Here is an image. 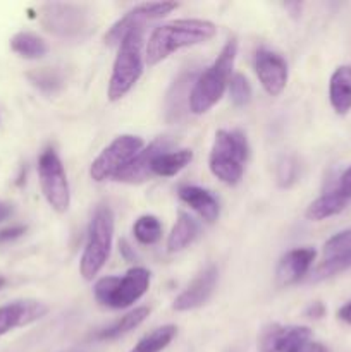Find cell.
Here are the masks:
<instances>
[{
	"mask_svg": "<svg viewBox=\"0 0 351 352\" xmlns=\"http://www.w3.org/2000/svg\"><path fill=\"white\" fill-rule=\"evenodd\" d=\"M298 175V165L292 157H282L277 164V184L281 188H289L295 184Z\"/></svg>",
	"mask_w": 351,
	"mask_h": 352,
	"instance_id": "cell-29",
	"label": "cell"
},
{
	"mask_svg": "<svg viewBox=\"0 0 351 352\" xmlns=\"http://www.w3.org/2000/svg\"><path fill=\"white\" fill-rule=\"evenodd\" d=\"M178 195L182 203H186L193 212L198 213L200 219L205 220L206 223L217 222L220 215V205L212 192L200 186H182L179 188Z\"/></svg>",
	"mask_w": 351,
	"mask_h": 352,
	"instance_id": "cell-17",
	"label": "cell"
},
{
	"mask_svg": "<svg viewBox=\"0 0 351 352\" xmlns=\"http://www.w3.org/2000/svg\"><path fill=\"white\" fill-rule=\"evenodd\" d=\"M31 81L34 82L36 86H40L41 89H55L61 86V78H58L55 72L48 71V69H43V71H38L34 74H30Z\"/></svg>",
	"mask_w": 351,
	"mask_h": 352,
	"instance_id": "cell-30",
	"label": "cell"
},
{
	"mask_svg": "<svg viewBox=\"0 0 351 352\" xmlns=\"http://www.w3.org/2000/svg\"><path fill=\"white\" fill-rule=\"evenodd\" d=\"M248 157H250V144L241 131L219 129L210 150V172L224 184L236 186L243 179Z\"/></svg>",
	"mask_w": 351,
	"mask_h": 352,
	"instance_id": "cell-4",
	"label": "cell"
},
{
	"mask_svg": "<svg viewBox=\"0 0 351 352\" xmlns=\"http://www.w3.org/2000/svg\"><path fill=\"white\" fill-rule=\"evenodd\" d=\"M148 315H150V309H148L147 306H140V308H134L133 311L126 313L123 318L117 320V322L114 323V325H110L109 329L102 330V332H100L96 337H98V339H102V340L119 339V337L129 333L131 330L138 329V327H140L141 323H143L145 320L148 318Z\"/></svg>",
	"mask_w": 351,
	"mask_h": 352,
	"instance_id": "cell-23",
	"label": "cell"
},
{
	"mask_svg": "<svg viewBox=\"0 0 351 352\" xmlns=\"http://www.w3.org/2000/svg\"><path fill=\"white\" fill-rule=\"evenodd\" d=\"M133 236L143 246L157 244L162 237V223L155 215H141L133 226Z\"/></svg>",
	"mask_w": 351,
	"mask_h": 352,
	"instance_id": "cell-25",
	"label": "cell"
},
{
	"mask_svg": "<svg viewBox=\"0 0 351 352\" xmlns=\"http://www.w3.org/2000/svg\"><path fill=\"white\" fill-rule=\"evenodd\" d=\"M229 96L234 107H246L251 100V85L241 72H234L229 79Z\"/></svg>",
	"mask_w": 351,
	"mask_h": 352,
	"instance_id": "cell-27",
	"label": "cell"
},
{
	"mask_svg": "<svg viewBox=\"0 0 351 352\" xmlns=\"http://www.w3.org/2000/svg\"><path fill=\"white\" fill-rule=\"evenodd\" d=\"M350 268H351V251L350 253L323 258V261H320V263L315 267L310 280L312 282L327 280V278L334 277V275L337 274H343V272L350 270Z\"/></svg>",
	"mask_w": 351,
	"mask_h": 352,
	"instance_id": "cell-26",
	"label": "cell"
},
{
	"mask_svg": "<svg viewBox=\"0 0 351 352\" xmlns=\"http://www.w3.org/2000/svg\"><path fill=\"white\" fill-rule=\"evenodd\" d=\"M172 146V141L167 136H160L151 141L150 144H145L143 150L131 160V164L117 175L114 181L127 182V184H141L153 177L151 174V164L155 158L164 151H169Z\"/></svg>",
	"mask_w": 351,
	"mask_h": 352,
	"instance_id": "cell-13",
	"label": "cell"
},
{
	"mask_svg": "<svg viewBox=\"0 0 351 352\" xmlns=\"http://www.w3.org/2000/svg\"><path fill=\"white\" fill-rule=\"evenodd\" d=\"M337 191L341 195L346 196L348 199H351V167H348L346 170L343 172V175L339 177V182H337Z\"/></svg>",
	"mask_w": 351,
	"mask_h": 352,
	"instance_id": "cell-31",
	"label": "cell"
},
{
	"mask_svg": "<svg viewBox=\"0 0 351 352\" xmlns=\"http://www.w3.org/2000/svg\"><path fill=\"white\" fill-rule=\"evenodd\" d=\"M143 43L145 26L131 30L119 43L109 79V88H107V96L110 102H119L140 81L145 71Z\"/></svg>",
	"mask_w": 351,
	"mask_h": 352,
	"instance_id": "cell-3",
	"label": "cell"
},
{
	"mask_svg": "<svg viewBox=\"0 0 351 352\" xmlns=\"http://www.w3.org/2000/svg\"><path fill=\"white\" fill-rule=\"evenodd\" d=\"M10 48L24 58H41L48 52L47 41L31 31H17L10 38Z\"/></svg>",
	"mask_w": 351,
	"mask_h": 352,
	"instance_id": "cell-22",
	"label": "cell"
},
{
	"mask_svg": "<svg viewBox=\"0 0 351 352\" xmlns=\"http://www.w3.org/2000/svg\"><path fill=\"white\" fill-rule=\"evenodd\" d=\"M41 23L45 30L64 38L81 36L89 30L88 12L78 3H45L41 7Z\"/></svg>",
	"mask_w": 351,
	"mask_h": 352,
	"instance_id": "cell-8",
	"label": "cell"
},
{
	"mask_svg": "<svg viewBox=\"0 0 351 352\" xmlns=\"http://www.w3.org/2000/svg\"><path fill=\"white\" fill-rule=\"evenodd\" d=\"M143 148L145 141L140 136L133 134L117 136L89 165V177L95 182L116 179Z\"/></svg>",
	"mask_w": 351,
	"mask_h": 352,
	"instance_id": "cell-6",
	"label": "cell"
},
{
	"mask_svg": "<svg viewBox=\"0 0 351 352\" xmlns=\"http://www.w3.org/2000/svg\"><path fill=\"white\" fill-rule=\"evenodd\" d=\"M312 340V330L301 325L270 323L258 337V352H296Z\"/></svg>",
	"mask_w": 351,
	"mask_h": 352,
	"instance_id": "cell-10",
	"label": "cell"
},
{
	"mask_svg": "<svg viewBox=\"0 0 351 352\" xmlns=\"http://www.w3.org/2000/svg\"><path fill=\"white\" fill-rule=\"evenodd\" d=\"M306 315H308L310 318H322V316L326 315V306H323L322 302H313V305H310L308 309H306Z\"/></svg>",
	"mask_w": 351,
	"mask_h": 352,
	"instance_id": "cell-32",
	"label": "cell"
},
{
	"mask_svg": "<svg viewBox=\"0 0 351 352\" xmlns=\"http://www.w3.org/2000/svg\"><path fill=\"white\" fill-rule=\"evenodd\" d=\"M337 316H339V320H343L344 323L351 325V301L346 302V305L337 311Z\"/></svg>",
	"mask_w": 351,
	"mask_h": 352,
	"instance_id": "cell-35",
	"label": "cell"
},
{
	"mask_svg": "<svg viewBox=\"0 0 351 352\" xmlns=\"http://www.w3.org/2000/svg\"><path fill=\"white\" fill-rule=\"evenodd\" d=\"M296 352H327V349L322 346V344L312 342V340H310L308 344H305L303 347H299V349Z\"/></svg>",
	"mask_w": 351,
	"mask_h": 352,
	"instance_id": "cell-34",
	"label": "cell"
},
{
	"mask_svg": "<svg viewBox=\"0 0 351 352\" xmlns=\"http://www.w3.org/2000/svg\"><path fill=\"white\" fill-rule=\"evenodd\" d=\"M38 177H40L41 192L52 210L57 213H65L71 205V189H69L67 175L54 148H45L38 158Z\"/></svg>",
	"mask_w": 351,
	"mask_h": 352,
	"instance_id": "cell-7",
	"label": "cell"
},
{
	"mask_svg": "<svg viewBox=\"0 0 351 352\" xmlns=\"http://www.w3.org/2000/svg\"><path fill=\"white\" fill-rule=\"evenodd\" d=\"M178 336L176 325H162L141 337L129 352H162Z\"/></svg>",
	"mask_w": 351,
	"mask_h": 352,
	"instance_id": "cell-24",
	"label": "cell"
},
{
	"mask_svg": "<svg viewBox=\"0 0 351 352\" xmlns=\"http://www.w3.org/2000/svg\"><path fill=\"white\" fill-rule=\"evenodd\" d=\"M62 352H83V351H79V349H69V351H62Z\"/></svg>",
	"mask_w": 351,
	"mask_h": 352,
	"instance_id": "cell-38",
	"label": "cell"
},
{
	"mask_svg": "<svg viewBox=\"0 0 351 352\" xmlns=\"http://www.w3.org/2000/svg\"><path fill=\"white\" fill-rule=\"evenodd\" d=\"M348 201L350 199L344 195H341L337 189H332V191L326 192V195L319 196L317 199H313L312 203L306 208L305 215L308 220H313V222H320V220H326L329 217L337 215V213L343 212L346 208Z\"/></svg>",
	"mask_w": 351,
	"mask_h": 352,
	"instance_id": "cell-20",
	"label": "cell"
},
{
	"mask_svg": "<svg viewBox=\"0 0 351 352\" xmlns=\"http://www.w3.org/2000/svg\"><path fill=\"white\" fill-rule=\"evenodd\" d=\"M217 278H219V270L215 265H209L203 268L191 282L188 287L174 299L172 308L176 311H191V309L200 308L205 305L210 298H212L213 291H215Z\"/></svg>",
	"mask_w": 351,
	"mask_h": 352,
	"instance_id": "cell-12",
	"label": "cell"
},
{
	"mask_svg": "<svg viewBox=\"0 0 351 352\" xmlns=\"http://www.w3.org/2000/svg\"><path fill=\"white\" fill-rule=\"evenodd\" d=\"M351 251V229L341 230V232L334 234L327 243L323 244V256L330 258L336 254L350 253Z\"/></svg>",
	"mask_w": 351,
	"mask_h": 352,
	"instance_id": "cell-28",
	"label": "cell"
},
{
	"mask_svg": "<svg viewBox=\"0 0 351 352\" xmlns=\"http://www.w3.org/2000/svg\"><path fill=\"white\" fill-rule=\"evenodd\" d=\"M191 160L193 151L189 148L164 151L151 164V174L158 175V177H174L186 165H189Z\"/></svg>",
	"mask_w": 351,
	"mask_h": 352,
	"instance_id": "cell-21",
	"label": "cell"
},
{
	"mask_svg": "<svg viewBox=\"0 0 351 352\" xmlns=\"http://www.w3.org/2000/svg\"><path fill=\"white\" fill-rule=\"evenodd\" d=\"M237 54L236 38H229L222 47L220 54L210 67H206L202 74L196 78L191 91L188 96V105L195 116L209 112L213 105L220 102L229 86V79L233 76L234 58Z\"/></svg>",
	"mask_w": 351,
	"mask_h": 352,
	"instance_id": "cell-2",
	"label": "cell"
},
{
	"mask_svg": "<svg viewBox=\"0 0 351 352\" xmlns=\"http://www.w3.org/2000/svg\"><path fill=\"white\" fill-rule=\"evenodd\" d=\"M148 287H150V272L143 267L131 268L124 277H119V280H117L109 308H129L147 294Z\"/></svg>",
	"mask_w": 351,
	"mask_h": 352,
	"instance_id": "cell-14",
	"label": "cell"
},
{
	"mask_svg": "<svg viewBox=\"0 0 351 352\" xmlns=\"http://www.w3.org/2000/svg\"><path fill=\"white\" fill-rule=\"evenodd\" d=\"M178 7L179 3L176 2H145L133 7L129 12H126V16L120 17L119 21H116V23L112 24V28L107 31L105 36H103L105 45H109V47H116L117 45V47H119L120 41L124 40V36H126L131 30L145 26L147 21L167 16L172 10L178 9Z\"/></svg>",
	"mask_w": 351,
	"mask_h": 352,
	"instance_id": "cell-9",
	"label": "cell"
},
{
	"mask_svg": "<svg viewBox=\"0 0 351 352\" xmlns=\"http://www.w3.org/2000/svg\"><path fill=\"white\" fill-rule=\"evenodd\" d=\"M198 222L186 212H179L178 220H176L174 227L167 237V251L169 253H179V251L186 250L198 237Z\"/></svg>",
	"mask_w": 351,
	"mask_h": 352,
	"instance_id": "cell-19",
	"label": "cell"
},
{
	"mask_svg": "<svg viewBox=\"0 0 351 352\" xmlns=\"http://www.w3.org/2000/svg\"><path fill=\"white\" fill-rule=\"evenodd\" d=\"M48 313V306L34 299L12 301L0 306V336L17 329V327L30 325L36 320L43 318Z\"/></svg>",
	"mask_w": 351,
	"mask_h": 352,
	"instance_id": "cell-16",
	"label": "cell"
},
{
	"mask_svg": "<svg viewBox=\"0 0 351 352\" xmlns=\"http://www.w3.org/2000/svg\"><path fill=\"white\" fill-rule=\"evenodd\" d=\"M3 284H6V278H3V277H2V275H0V289H2V287H3Z\"/></svg>",
	"mask_w": 351,
	"mask_h": 352,
	"instance_id": "cell-37",
	"label": "cell"
},
{
	"mask_svg": "<svg viewBox=\"0 0 351 352\" xmlns=\"http://www.w3.org/2000/svg\"><path fill=\"white\" fill-rule=\"evenodd\" d=\"M329 102L337 116L351 110V65H339L329 81Z\"/></svg>",
	"mask_w": 351,
	"mask_h": 352,
	"instance_id": "cell-18",
	"label": "cell"
},
{
	"mask_svg": "<svg viewBox=\"0 0 351 352\" xmlns=\"http://www.w3.org/2000/svg\"><path fill=\"white\" fill-rule=\"evenodd\" d=\"M217 28L206 19H176L157 26L151 31L145 47V62L157 65L158 62L171 57L174 52L186 47H195L212 40Z\"/></svg>",
	"mask_w": 351,
	"mask_h": 352,
	"instance_id": "cell-1",
	"label": "cell"
},
{
	"mask_svg": "<svg viewBox=\"0 0 351 352\" xmlns=\"http://www.w3.org/2000/svg\"><path fill=\"white\" fill-rule=\"evenodd\" d=\"M114 227H116L114 212L109 206L100 205L89 220L88 236L79 261V272L85 280H93L105 267L112 248Z\"/></svg>",
	"mask_w": 351,
	"mask_h": 352,
	"instance_id": "cell-5",
	"label": "cell"
},
{
	"mask_svg": "<svg viewBox=\"0 0 351 352\" xmlns=\"http://www.w3.org/2000/svg\"><path fill=\"white\" fill-rule=\"evenodd\" d=\"M10 213H12V205L3 199H0V222H3L6 219H9Z\"/></svg>",
	"mask_w": 351,
	"mask_h": 352,
	"instance_id": "cell-36",
	"label": "cell"
},
{
	"mask_svg": "<svg viewBox=\"0 0 351 352\" xmlns=\"http://www.w3.org/2000/svg\"><path fill=\"white\" fill-rule=\"evenodd\" d=\"M317 251L313 248H296L288 251L279 260L275 268V285L277 287H289L295 285L305 277L315 261Z\"/></svg>",
	"mask_w": 351,
	"mask_h": 352,
	"instance_id": "cell-15",
	"label": "cell"
},
{
	"mask_svg": "<svg viewBox=\"0 0 351 352\" xmlns=\"http://www.w3.org/2000/svg\"><path fill=\"white\" fill-rule=\"evenodd\" d=\"M24 227H12V229H6L0 232V241H9V239H14V237L21 236V234H24Z\"/></svg>",
	"mask_w": 351,
	"mask_h": 352,
	"instance_id": "cell-33",
	"label": "cell"
},
{
	"mask_svg": "<svg viewBox=\"0 0 351 352\" xmlns=\"http://www.w3.org/2000/svg\"><path fill=\"white\" fill-rule=\"evenodd\" d=\"M255 72L262 88L270 96H279L288 85V64L282 55L260 48L255 55Z\"/></svg>",
	"mask_w": 351,
	"mask_h": 352,
	"instance_id": "cell-11",
	"label": "cell"
}]
</instances>
